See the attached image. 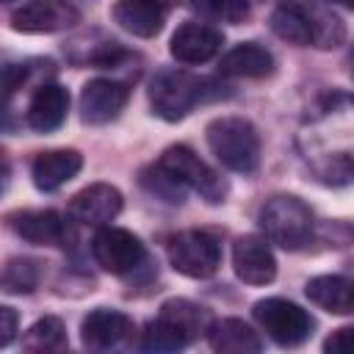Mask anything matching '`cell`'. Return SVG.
<instances>
[{
	"label": "cell",
	"instance_id": "cell-28",
	"mask_svg": "<svg viewBox=\"0 0 354 354\" xmlns=\"http://www.w3.org/2000/svg\"><path fill=\"white\" fill-rule=\"evenodd\" d=\"M315 174H318L324 183H329V185L354 183V155H346V152L329 155V158H324L321 163H315Z\"/></svg>",
	"mask_w": 354,
	"mask_h": 354
},
{
	"label": "cell",
	"instance_id": "cell-16",
	"mask_svg": "<svg viewBox=\"0 0 354 354\" xmlns=\"http://www.w3.org/2000/svg\"><path fill=\"white\" fill-rule=\"evenodd\" d=\"M113 22L119 28H124L133 36L149 39L155 33H160L163 22H166V8H160L152 0H116L113 6Z\"/></svg>",
	"mask_w": 354,
	"mask_h": 354
},
{
	"label": "cell",
	"instance_id": "cell-12",
	"mask_svg": "<svg viewBox=\"0 0 354 354\" xmlns=\"http://www.w3.org/2000/svg\"><path fill=\"white\" fill-rule=\"evenodd\" d=\"M232 268L246 285H268L277 277V260L260 235H241L232 243Z\"/></svg>",
	"mask_w": 354,
	"mask_h": 354
},
{
	"label": "cell",
	"instance_id": "cell-1",
	"mask_svg": "<svg viewBox=\"0 0 354 354\" xmlns=\"http://www.w3.org/2000/svg\"><path fill=\"white\" fill-rule=\"evenodd\" d=\"M205 138L216 160L238 174H249L260 163V136L243 116H218L205 127Z\"/></svg>",
	"mask_w": 354,
	"mask_h": 354
},
{
	"label": "cell",
	"instance_id": "cell-8",
	"mask_svg": "<svg viewBox=\"0 0 354 354\" xmlns=\"http://www.w3.org/2000/svg\"><path fill=\"white\" fill-rule=\"evenodd\" d=\"M91 252L108 274H127L144 260V243L122 227H102L91 241Z\"/></svg>",
	"mask_w": 354,
	"mask_h": 354
},
{
	"label": "cell",
	"instance_id": "cell-32",
	"mask_svg": "<svg viewBox=\"0 0 354 354\" xmlns=\"http://www.w3.org/2000/svg\"><path fill=\"white\" fill-rule=\"evenodd\" d=\"M152 3H158L160 8H166V11H171V8H177L180 6V0H152Z\"/></svg>",
	"mask_w": 354,
	"mask_h": 354
},
{
	"label": "cell",
	"instance_id": "cell-30",
	"mask_svg": "<svg viewBox=\"0 0 354 354\" xmlns=\"http://www.w3.org/2000/svg\"><path fill=\"white\" fill-rule=\"evenodd\" d=\"M324 351L329 354H354V326H340L324 340Z\"/></svg>",
	"mask_w": 354,
	"mask_h": 354
},
{
	"label": "cell",
	"instance_id": "cell-31",
	"mask_svg": "<svg viewBox=\"0 0 354 354\" xmlns=\"http://www.w3.org/2000/svg\"><path fill=\"white\" fill-rule=\"evenodd\" d=\"M17 310L14 307H0V346H8L17 335Z\"/></svg>",
	"mask_w": 354,
	"mask_h": 354
},
{
	"label": "cell",
	"instance_id": "cell-2",
	"mask_svg": "<svg viewBox=\"0 0 354 354\" xmlns=\"http://www.w3.org/2000/svg\"><path fill=\"white\" fill-rule=\"evenodd\" d=\"M260 227L266 238L282 249H301L310 235H313V213L310 207L293 196V194H279L271 196L260 207Z\"/></svg>",
	"mask_w": 354,
	"mask_h": 354
},
{
	"label": "cell",
	"instance_id": "cell-23",
	"mask_svg": "<svg viewBox=\"0 0 354 354\" xmlns=\"http://www.w3.org/2000/svg\"><path fill=\"white\" fill-rule=\"evenodd\" d=\"M22 348L25 351H64L66 348V329L61 324V318L55 315H44L39 318L22 337Z\"/></svg>",
	"mask_w": 354,
	"mask_h": 354
},
{
	"label": "cell",
	"instance_id": "cell-25",
	"mask_svg": "<svg viewBox=\"0 0 354 354\" xmlns=\"http://www.w3.org/2000/svg\"><path fill=\"white\" fill-rule=\"evenodd\" d=\"M39 285V266L30 257H11L3 268L6 293H30Z\"/></svg>",
	"mask_w": 354,
	"mask_h": 354
},
{
	"label": "cell",
	"instance_id": "cell-6",
	"mask_svg": "<svg viewBox=\"0 0 354 354\" xmlns=\"http://www.w3.org/2000/svg\"><path fill=\"white\" fill-rule=\"evenodd\" d=\"M254 318L257 324L266 329V335L277 343V346H285V348H293V346H301L310 332H313V318L293 301L288 299H263L254 304Z\"/></svg>",
	"mask_w": 354,
	"mask_h": 354
},
{
	"label": "cell",
	"instance_id": "cell-33",
	"mask_svg": "<svg viewBox=\"0 0 354 354\" xmlns=\"http://www.w3.org/2000/svg\"><path fill=\"white\" fill-rule=\"evenodd\" d=\"M332 3H337V6H343V8H351V11H354V0H332Z\"/></svg>",
	"mask_w": 354,
	"mask_h": 354
},
{
	"label": "cell",
	"instance_id": "cell-13",
	"mask_svg": "<svg viewBox=\"0 0 354 354\" xmlns=\"http://www.w3.org/2000/svg\"><path fill=\"white\" fill-rule=\"evenodd\" d=\"M221 44H224V36L216 28L199 25V22H185L174 30V36L169 41V53L180 64H205L221 50Z\"/></svg>",
	"mask_w": 354,
	"mask_h": 354
},
{
	"label": "cell",
	"instance_id": "cell-22",
	"mask_svg": "<svg viewBox=\"0 0 354 354\" xmlns=\"http://www.w3.org/2000/svg\"><path fill=\"white\" fill-rule=\"evenodd\" d=\"M160 318L166 324H171L188 343L199 335V332H207V313L205 307L188 301V299H169L160 304Z\"/></svg>",
	"mask_w": 354,
	"mask_h": 354
},
{
	"label": "cell",
	"instance_id": "cell-27",
	"mask_svg": "<svg viewBox=\"0 0 354 354\" xmlns=\"http://www.w3.org/2000/svg\"><path fill=\"white\" fill-rule=\"evenodd\" d=\"M185 343L188 340L171 324H166L160 315L155 321H149L141 335V348H147V351H174V348H183Z\"/></svg>",
	"mask_w": 354,
	"mask_h": 354
},
{
	"label": "cell",
	"instance_id": "cell-17",
	"mask_svg": "<svg viewBox=\"0 0 354 354\" xmlns=\"http://www.w3.org/2000/svg\"><path fill=\"white\" fill-rule=\"evenodd\" d=\"M207 343L221 354H254L263 348L257 332L241 318H218L207 326Z\"/></svg>",
	"mask_w": 354,
	"mask_h": 354
},
{
	"label": "cell",
	"instance_id": "cell-19",
	"mask_svg": "<svg viewBox=\"0 0 354 354\" xmlns=\"http://www.w3.org/2000/svg\"><path fill=\"white\" fill-rule=\"evenodd\" d=\"M11 227L19 238L36 246H55L64 238V221L55 210H19L11 216Z\"/></svg>",
	"mask_w": 354,
	"mask_h": 354
},
{
	"label": "cell",
	"instance_id": "cell-24",
	"mask_svg": "<svg viewBox=\"0 0 354 354\" xmlns=\"http://www.w3.org/2000/svg\"><path fill=\"white\" fill-rule=\"evenodd\" d=\"M271 30H274L279 39L290 41V44H299V47L313 44V30H310L307 19H304L293 6L279 3V6L274 8V14H271Z\"/></svg>",
	"mask_w": 354,
	"mask_h": 354
},
{
	"label": "cell",
	"instance_id": "cell-14",
	"mask_svg": "<svg viewBox=\"0 0 354 354\" xmlns=\"http://www.w3.org/2000/svg\"><path fill=\"white\" fill-rule=\"evenodd\" d=\"M83 169V155L77 149H47L30 163V177L39 191H55L66 185Z\"/></svg>",
	"mask_w": 354,
	"mask_h": 354
},
{
	"label": "cell",
	"instance_id": "cell-11",
	"mask_svg": "<svg viewBox=\"0 0 354 354\" xmlns=\"http://www.w3.org/2000/svg\"><path fill=\"white\" fill-rule=\"evenodd\" d=\"M136 332L133 321L119 313V310H108V307H100V310H91L83 324H80V337H83V346L91 348V351H111V348H119L124 340H130Z\"/></svg>",
	"mask_w": 354,
	"mask_h": 354
},
{
	"label": "cell",
	"instance_id": "cell-21",
	"mask_svg": "<svg viewBox=\"0 0 354 354\" xmlns=\"http://www.w3.org/2000/svg\"><path fill=\"white\" fill-rule=\"evenodd\" d=\"M279 3L293 6L307 19V25L313 30V44H318V47H337L343 41V36H346L343 22L332 11H326L318 0H279Z\"/></svg>",
	"mask_w": 354,
	"mask_h": 354
},
{
	"label": "cell",
	"instance_id": "cell-20",
	"mask_svg": "<svg viewBox=\"0 0 354 354\" xmlns=\"http://www.w3.org/2000/svg\"><path fill=\"white\" fill-rule=\"evenodd\" d=\"M304 293L313 304H318L321 310H326L332 315L354 313V282H348L343 277H332V274L313 277L307 282Z\"/></svg>",
	"mask_w": 354,
	"mask_h": 354
},
{
	"label": "cell",
	"instance_id": "cell-26",
	"mask_svg": "<svg viewBox=\"0 0 354 354\" xmlns=\"http://www.w3.org/2000/svg\"><path fill=\"white\" fill-rule=\"evenodd\" d=\"M191 8L199 11L207 19L230 22V25H238L249 17V3L246 0H191Z\"/></svg>",
	"mask_w": 354,
	"mask_h": 354
},
{
	"label": "cell",
	"instance_id": "cell-3",
	"mask_svg": "<svg viewBox=\"0 0 354 354\" xmlns=\"http://www.w3.org/2000/svg\"><path fill=\"white\" fill-rule=\"evenodd\" d=\"M202 86H205V80H199L188 72L163 69L149 83V105L160 119L180 122L202 100V91H205Z\"/></svg>",
	"mask_w": 354,
	"mask_h": 354
},
{
	"label": "cell",
	"instance_id": "cell-4",
	"mask_svg": "<svg viewBox=\"0 0 354 354\" xmlns=\"http://www.w3.org/2000/svg\"><path fill=\"white\" fill-rule=\"evenodd\" d=\"M169 263L177 274L191 279H207L216 274L221 263V249L210 232L202 230H185L166 241Z\"/></svg>",
	"mask_w": 354,
	"mask_h": 354
},
{
	"label": "cell",
	"instance_id": "cell-29",
	"mask_svg": "<svg viewBox=\"0 0 354 354\" xmlns=\"http://www.w3.org/2000/svg\"><path fill=\"white\" fill-rule=\"evenodd\" d=\"M141 183H144V188H149L155 196H160V199H166V202H183V183H177L166 169H160V166H155V169H149V171H144L141 174Z\"/></svg>",
	"mask_w": 354,
	"mask_h": 354
},
{
	"label": "cell",
	"instance_id": "cell-7",
	"mask_svg": "<svg viewBox=\"0 0 354 354\" xmlns=\"http://www.w3.org/2000/svg\"><path fill=\"white\" fill-rule=\"evenodd\" d=\"M80 22V11L66 0H28L11 11V28L19 33H55Z\"/></svg>",
	"mask_w": 354,
	"mask_h": 354
},
{
	"label": "cell",
	"instance_id": "cell-10",
	"mask_svg": "<svg viewBox=\"0 0 354 354\" xmlns=\"http://www.w3.org/2000/svg\"><path fill=\"white\" fill-rule=\"evenodd\" d=\"M122 210V194L111 183H91L72 196L69 216L83 227H105Z\"/></svg>",
	"mask_w": 354,
	"mask_h": 354
},
{
	"label": "cell",
	"instance_id": "cell-15",
	"mask_svg": "<svg viewBox=\"0 0 354 354\" xmlns=\"http://www.w3.org/2000/svg\"><path fill=\"white\" fill-rule=\"evenodd\" d=\"M66 111H69V94H66V88L64 86H55V83H44L30 97L28 124L36 133H53V130H58L64 124Z\"/></svg>",
	"mask_w": 354,
	"mask_h": 354
},
{
	"label": "cell",
	"instance_id": "cell-18",
	"mask_svg": "<svg viewBox=\"0 0 354 354\" xmlns=\"http://www.w3.org/2000/svg\"><path fill=\"white\" fill-rule=\"evenodd\" d=\"M218 72L227 75V77H252V80H260V77H268L274 72V55L266 47H260L254 41H246V44L232 47L218 61Z\"/></svg>",
	"mask_w": 354,
	"mask_h": 354
},
{
	"label": "cell",
	"instance_id": "cell-5",
	"mask_svg": "<svg viewBox=\"0 0 354 354\" xmlns=\"http://www.w3.org/2000/svg\"><path fill=\"white\" fill-rule=\"evenodd\" d=\"M158 166L166 169L177 183L194 188L205 202H213L216 205V202H221L227 196V183L205 160H199V155L191 147H183V144L169 147L160 155Z\"/></svg>",
	"mask_w": 354,
	"mask_h": 354
},
{
	"label": "cell",
	"instance_id": "cell-9",
	"mask_svg": "<svg viewBox=\"0 0 354 354\" xmlns=\"http://www.w3.org/2000/svg\"><path fill=\"white\" fill-rule=\"evenodd\" d=\"M127 97H130V88L124 83L94 77L80 91V119L86 124H108L122 113V108L127 105Z\"/></svg>",
	"mask_w": 354,
	"mask_h": 354
}]
</instances>
